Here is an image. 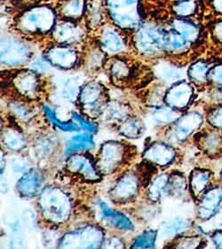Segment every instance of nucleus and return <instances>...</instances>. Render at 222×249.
I'll return each mask as SVG.
<instances>
[{
    "label": "nucleus",
    "instance_id": "1",
    "mask_svg": "<svg viewBox=\"0 0 222 249\" xmlns=\"http://www.w3.org/2000/svg\"><path fill=\"white\" fill-rule=\"evenodd\" d=\"M41 207L46 217L53 221H64L70 212V201L68 197L59 190L46 192L40 200Z\"/></svg>",
    "mask_w": 222,
    "mask_h": 249
},
{
    "label": "nucleus",
    "instance_id": "2",
    "mask_svg": "<svg viewBox=\"0 0 222 249\" xmlns=\"http://www.w3.org/2000/svg\"><path fill=\"white\" fill-rule=\"evenodd\" d=\"M138 0H108L113 20L122 28H133L139 23Z\"/></svg>",
    "mask_w": 222,
    "mask_h": 249
},
{
    "label": "nucleus",
    "instance_id": "3",
    "mask_svg": "<svg viewBox=\"0 0 222 249\" xmlns=\"http://www.w3.org/2000/svg\"><path fill=\"white\" fill-rule=\"evenodd\" d=\"M55 22V15L47 7H37L30 11L24 17L23 24L26 29L32 31L46 32L50 30Z\"/></svg>",
    "mask_w": 222,
    "mask_h": 249
},
{
    "label": "nucleus",
    "instance_id": "4",
    "mask_svg": "<svg viewBox=\"0 0 222 249\" xmlns=\"http://www.w3.org/2000/svg\"><path fill=\"white\" fill-rule=\"evenodd\" d=\"M26 46L14 38H5L1 44V61L6 65H17L29 57Z\"/></svg>",
    "mask_w": 222,
    "mask_h": 249
},
{
    "label": "nucleus",
    "instance_id": "5",
    "mask_svg": "<svg viewBox=\"0 0 222 249\" xmlns=\"http://www.w3.org/2000/svg\"><path fill=\"white\" fill-rule=\"evenodd\" d=\"M102 234L99 230L95 228H86L80 230L74 233L66 235L63 239L62 247L70 248H82V240H86L89 249L95 248L101 244Z\"/></svg>",
    "mask_w": 222,
    "mask_h": 249
},
{
    "label": "nucleus",
    "instance_id": "6",
    "mask_svg": "<svg viewBox=\"0 0 222 249\" xmlns=\"http://www.w3.org/2000/svg\"><path fill=\"white\" fill-rule=\"evenodd\" d=\"M165 35L153 27H144L138 34L139 47L147 53H154L165 47Z\"/></svg>",
    "mask_w": 222,
    "mask_h": 249
},
{
    "label": "nucleus",
    "instance_id": "7",
    "mask_svg": "<svg viewBox=\"0 0 222 249\" xmlns=\"http://www.w3.org/2000/svg\"><path fill=\"white\" fill-rule=\"evenodd\" d=\"M193 90L190 85L185 82H180L173 85L167 92V104L178 109L185 108L191 100Z\"/></svg>",
    "mask_w": 222,
    "mask_h": 249
},
{
    "label": "nucleus",
    "instance_id": "8",
    "mask_svg": "<svg viewBox=\"0 0 222 249\" xmlns=\"http://www.w3.org/2000/svg\"><path fill=\"white\" fill-rule=\"evenodd\" d=\"M222 201V193L218 188L210 190L203 197L198 214L201 219L208 220L216 214Z\"/></svg>",
    "mask_w": 222,
    "mask_h": 249
},
{
    "label": "nucleus",
    "instance_id": "9",
    "mask_svg": "<svg viewBox=\"0 0 222 249\" xmlns=\"http://www.w3.org/2000/svg\"><path fill=\"white\" fill-rule=\"evenodd\" d=\"M41 184L42 178L40 174L36 170H31L19 180L17 184V189L20 195L25 197H32L38 193Z\"/></svg>",
    "mask_w": 222,
    "mask_h": 249
},
{
    "label": "nucleus",
    "instance_id": "10",
    "mask_svg": "<svg viewBox=\"0 0 222 249\" xmlns=\"http://www.w3.org/2000/svg\"><path fill=\"white\" fill-rule=\"evenodd\" d=\"M123 148L116 143H108L102 146L101 164L107 170H112L121 161Z\"/></svg>",
    "mask_w": 222,
    "mask_h": 249
},
{
    "label": "nucleus",
    "instance_id": "11",
    "mask_svg": "<svg viewBox=\"0 0 222 249\" xmlns=\"http://www.w3.org/2000/svg\"><path fill=\"white\" fill-rule=\"evenodd\" d=\"M202 123V116L197 113H191L185 115L177 124L175 137L179 140H185L187 136H189L193 131L200 127Z\"/></svg>",
    "mask_w": 222,
    "mask_h": 249
},
{
    "label": "nucleus",
    "instance_id": "12",
    "mask_svg": "<svg viewBox=\"0 0 222 249\" xmlns=\"http://www.w3.org/2000/svg\"><path fill=\"white\" fill-rule=\"evenodd\" d=\"M68 167L70 170L83 176L85 178L90 181H94L99 178L90 160L84 156L76 155L71 157L68 162Z\"/></svg>",
    "mask_w": 222,
    "mask_h": 249
},
{
    "label": "nucleus",
    "instance_id": "13",
    "mask_svg": "<svg viewBox=\"0 0 222 249\" xmlns=\"http://www.w3.org/2000/svg\"><path fill=\"white\" fill-rule=\"evenodd\" d=\"M175 152L165 144H155L147 150L145 157L157 164L166 165L174 158Z\"/></svg>",
    "mask_w": 222,
    "mask_h": 249
},
{
    "label": "nucleus",
    "instance_id": "14",
    "mask_svg": "<svg viewBox=\"0 0 222 249\" xmlns=\"http://www.w3.org/2000/svg\"><path fill=\"white\" fill-rule=\"evenodd\" d=\"M48 60L54 65L69 69L75 64L76 54L75 51L68 48H55L48 53Z\"/></svg>",
    "mask_w": 222,
    "mask_h": 249
},
{
    "label": "nucleus",
    "instance_id": "15",
    "mask_svg": "<svg viewBox=\"0 0 222 249\" xmlns=\"http://www.w3.org/2000/svg\"><path fill=\"white\" fill-rule=\"evenodd\" d=\"M100 207L104 218L114 227L120 230H126V231L133 228V225L131 224V221L128 219L125 214L111 210L104 202H100Z\"/></svg>",
    "mask_w": 222,
    "mask_h": 249
},
{
    "label": "nucleus",
    "instance_id": "16",
    "mask_svg": "<svg viewBox=\"0 0 222 249\" xmlns=\"http://www.w3.org/2000/svg\"><path fill=\"white\" fill-rule=\"evenodd\" d=\"M174 30L183 36L188 42H194L199 37L200 31L197 26L189 20L177 19L172 21Z\"/></svg>",
    "mask_w": 222,
    "mask_h": 249
},
{
    "label": "nucleus",
    "instance_id": "17",
    "mask_svg": "<svg viewBox=\"0 0 222 249\" xmlns=\"http://www.w3.org/2000/svg\"><path fill=\"white\" fill-rule=\"evenodd\" d=\"M138 183L133 177H126L117 184L114 191L116 199H127L136 194Z\"/></svg>",
    "mask_w": 222,
    "mask_h": 249
},
{
    "label": "nucleus",
    "instance_id": "18",
    "mask_svg": "<svg viewBox=\"0 0 222 249\" xmlns=\"http://www.w3.org/2000/svg\"><path fill=\"white\" fill-rule=\"evenodd\" d=\"M211 174L206 170H195L191 175L190 178V186H191L192 193L195 197H198L202 195L204 190L210 182Z\"/></svg>",
    "mask_w": 222,
    "mask_h": 249
},
{
    "label": "nucleus",
    "instance_id": "19",
    "mask_svg": "<svg viewBox=\"0 0 222 249\" xmlns=\"http://www.w3.org/2000/svg\"><path fill=\"white\" fill-rule=\"evenodd\" d=\"M16 85L20 92L25 95L34 94L37 90V80L31 72H24L18 75Z\"/></svg>",
    "mask_w": 222,
    "mask_h": 249
},
{
    "label": "nucleus",
    "instance_id": "20",
    "mask_svg": "<svg viewBox=\"0 0 222 249\" xmlns=\"http://www.w3.org/2000/svg\"><path fill=\"white\" fill-rule=\"evenodd\" d=\"M101 86L97 84H90L83 88L81 92V102L87 107H94L101 97Z\"/></svg>",
    "mask_w": 222,
    "mask_h": 249
},
{
    "label": "nucleus",
    "instance_id": "21",
    "mask_svg": "<svg viewBox=\"0 0 222 249\" xmlns=\"http://www.w3.org/2000/svg\"><path fill=\"white\" fill-rule=\"evenodd\" d=\"M94 146L92 137L89 134H80L74 137L67 145V153L80 150L91 149Z\"/></svg>",
    "mask_w": 222,
    "mask_h": 249
},
{
    "label": "nucleus",
    "instance_id": "22",
    "mask_svg": "<svg viewBox=\"0 0 222 249\" xmlns=\"http://www.w3.org/2000/svg\"><path fill=\"white\" fill-rule=\"evenodd\" d=\"M56 36L61 42H72L78 38L79 30L73 24L63 23L57 27Z\"/></svg>",
    "mask_w": 222,
    "mask_h": 249
},
{
    "label": "nucleus",
    "instance_id": "23",
    "mask_svg": "<svg viewBox=\"0 0 222 249\" xmlns=\"http://www.w3.org/2000/svg\"><path fill=\"white\" fill-rule=\"evenodd\" d=\"M187 41L176 30L171 31L165 35V47L170 50H183L187 47Z\"/></svg>",
    "mask_w": 222,
    "mask_h": 249
},
{
    "label": "nucleus",
    "instance_id": "24",
    "mask_svg": "<svg viewBox=\"0 0 222 249\" xmlns=\"http://www.w3.org/2000/svg\"><path fill=\"white\" fill-rule=\"evenodd\" d=\"M209 66L203 61H198L193 64L188 70V75L197 83H204L208 79Z\"/></svg>",
    "mask_w": 222,
    "mask_h": 249
},
{
    "label": "nucleus",
    "instance_id": "25",
    "mask_svg": "<svg viewBox=\"0 0 222 249\" xmlns=\"http://www.w3.org/2000/svg\"><path fill=\"white\" fill-rule=\"evenodd\" d=\"M102 44L105 49L111 53H116L122 49L123 42L120 36L116 34L113 30H109L103 36Z\"/></svg>",
    "mask_w": 222,
    "mask_h": 249
},
{
    "label": "nucleus",
    "instance_id": "26",
    "mask_svg": "<svg viewBox=\"0 0 222 249\" xmlns=\"http://www.w3.org/2000/svg\"><path fill=\"white\" fill-rule=\"evenodd\" d=\"M197 9V2L196 0H184L180 1L173 6V11L177 15L181 17H187L193 15Z\"/></svg>",
    "mask_w": 222,
    "mask_h": 249
},
{
    "label": "nucleus",
    "instance_id": "27",
    "mask_svg": "<svg viewBox=\"0 0 222 249\" xmlns=\"http://www.w3.org/2000/svg\"><path fill=\"white\" fill-rule=\"evenodd\" d=\"M157 233L154 231H146L145 233H143L142 236H140L138 239L135 240L134 244L131 247L133 249H149L153 248L155 245V240H156Z\"/></svg>",
    "mask_w": 222,
    "mask_h": 249
},
{
    "label": "nucleus",
    "instance_id": "28",
    "mask_svg": "<svg viewBox=\"0 0 222 249\" xmlns=\"http://www.w3.org/2000/svg\"><path fill=\"white\" fill-rule=\"evenodd\" d=\"M44 110H45V113H46L47 118L50 120L51 122L56 126H57L59 129L65 130V131H76V130H78V127L75 124H73V123L68 124V123L61 122L60 120L56 117V114L48 107L45 106Z\"/></svg>",
    "mask_w": 222,
    "mask_h": 249
},
{
    "label": "nucleus",
    "instance_id": "29",
    "mask_svg": "<svg viewBox=\"0 0 222 249\" xmlns=\"http://www.w3.org/2000/svg\"><path fill=\"white\" fill-rule=\"evenodd\" d=\"M188 226L189 224L186 220H174L165 227V233H166L167 236L179 234L181 232H183L184 231H186L188 228Z\"/></svg>",
    "mask_w": 222,
    "mask_h": 249
},
{
    "label": "nucleus",
    "instance_id": "30",
    "mask_svg": "<svg viewBox=\"0 0 222 249\" xmlns=\"http://www.w3.org/2000/svg\"><path fill=\"white\" fill-rule=\"evenodd\" d=\"M4 141L5 144L11 149L20 150L25 146V140L22 139L20 135L13 131H9L5 135Z\"/></svg>",
    "mask_w": 222,
    "mask_h": 249
},
{
    "label": "nucleus",
    "instance_id": "31",
    "mask_svg": "<svg viewBox=\"0 0 222 249\" xmlns=\"http://www.w3.org/2000/svg\"><path fill=\"white\" fill-rule=\"evenodd\" d=\"M166 183L167 177L166 175H162L160 177H158L157 179L153 182L148 191V195L152 200H157L159 199L162 191L165 188Z\"/></svg>",
    "mask_w": 222,
    "mask_h": 249
},
{
    "label": "nucleus",
    "instance_id": "32",
    "mask_svg": "<svg viewBox=\"0 0 222 249\" xmlns=\"http://www.w3.org/2000/svg\"><path fill=\"white\" fill-rule=\"evenodd\" d=\"M83 0H70L63 7L64 14L69 17H78L83 12Z\"/></svg>",
    "mask_w": 222,
    "mask_h": 249
},
{
    "label": "nucleus",
    "instance_id": "33",
    "mask_svg": "<svg viewBox=\"0 0 222 249\" xmlns=\"http://www.w3.org/2000/svg\"><path fill=\"white\" fill-rule=\"evenodd\" d=\"M121 132L125 136L129 138H136L141 132L140 124L136 121H127L124 124L122 125Z\"/></svg>",
    "mask_w": 222,
    "mask_h": 249
},
{
    "label": "nucleus",
    "instance_id": "34",
    "mask_svg": "<svg viewBox=\"0 0 222 249\" xmlns=\"http://www.w3.org/2000/svg\"><path fill=\"white\" fill-rule=\"evenodd\" d=\"M208 79L216 85L219 90H222V64L214 66L209 70Z\"/></svg>",
    "mask_w": 222,
    "mask_h": 249
},
{
    "label": "nucleus",
    "instance_id": "35",
    "mask_svg": "<svg viewBox=\"0 0 222 249\" xmlns=\"http://www.w3.org/2000/svg\"><path fill=\"white\" fill-rule=\"evenodd\" d=\"M155 117H156V119L158 120V122L171 123L178 118V115L171 109L161 108V109L157 110V112L155 113Z\"/></svg>",
    "mask_w": 222,
    "mask_h": 249
},
{
    "label": "nucleus",
    "instance_id": "36",
    "mask_svg": "<svg viewBox=\"0 0 222 249\" xmlns=\"http://www.w3.org/2000/svg\"><path fill=\"white\" fill-rule=\"evenodd\" d=\"M209 122L214 127L222 130V107H219L209 116Z\"/></svg>",
    "mask_w": 222,
    "mask_h": 249
},
{
    "label": "nucleus",
    "instance_id": "37",
    "mask_svg": "<svg viewBox=\"0 0 222 249\" xmlns=\"http://www.w3.org/2000/svg\"><path fill=\"white\" fill-rule=\"evenodd\" d=\"M204 143L206 145V148L208 150L217 149L219 145L221 144V138L218 136V134H212L208 136L206 140H204Z\"/></svg>",
    "mask_w": 222,
    "mask_h": 249
},
{
    "label": "nucleus",
    "instance_id": "38",
    "mask_svg": "<svg viewBox=\"0 0 222 249\" xmlns=\"http://www.w3.org/2000/svg\"><path fill=\"white\" fill-rule=\"evenodd\" d=\"M73 118L76 120V122L82 126V128H83L84 130H88V131H90V132H95L96 130H97L95 125L92 124L91 123H88V122H86V121H85L84 119H82L80 116L77 115V114L74 113V114H73Z\"/></svg>",
    "mask_w": 222,
    "mask_h": 249
},
{
    "label": "nucleus",
    "instance_id": "39",
    "mask_svg": "<svg viewBox=\"0 0 222 249\" xmlns=\"http://www.w3.org/2000/svg\"><path fill=\"white\" fill-rule=\"evenodd\" d=\"M127 66L124 65V63H116L113 69H112V72L113 74L116 75V77H121V76H126L127 74Z\"/></svg>",
    "mask_w": 222,
    "mask_h": 249
},
{
    "label": "nucleus",
    "instance_id": "40",
    "mask_svg": "<svg viewBox=\"0 0 222 249\" xmlns=\"http://www.w3.org/2000/svg\"><path fill=\"white\" fill-rule=\"evenodd\" d=\"M212 32L217 40L222 43V20H219L214 24L212 28Z\"/></svg>",
    "mask_w": 222,
    "mask_h": 249
},
{
    "label": "nucleus",
    "instance_id": "41",
    "mask_svg": "<svg viewBox=\"0 0 222 249\" xmlns=\"http://www.w3.org/2000/svg\"><path fill=\"white\" fill-rule=\"evenodd\" d=\"M212 242L218 249H222V230L216 231L212 237Z\"/></svg>",
    "mask_w": 222,
    "mask_h": 249
},
{
    "label": "nucleus",
    "instance_id": "42",
    "mask_svg": "<svg viewBox=\"0 0 222 249\" xmlns=\"http://www.w3.org/2000/svg\"><path fill=\"white\" fill-rule=\"evenodd\" d=\"M212 5L218 14L222 15V0H212Z\"/></svg>",
    "mask_w": 222,
    "mask_h": 249
},
{
    "label": "nucleus",
    "instance_id": "43",
    "mask_svg": "<svg viewBox=\"0 0 222 249\" xmlns=\"http://www.w3.org/2000/svg\"><path fill=\"white\" fill-rule=\"evenodd\" d=\"M33 68H34V69L37 70H47V66L46 65V63H44V62H41V61H38V62H36V63H34Z\"/></svg>",
    "mask_w": 222,
    "mask_h": 249
},
{
    "label": "nucleus",
    "instance_id": "44",
    "mask_svg": "<svg viewBox=\"0 0 222 249\" xmlns=\"http://www.w3.org/2000/svg\"><path fill=\"white\" fill-rule=\"evenodd\" d=\"M179 1H184V0H179Z\"/></svg>",
    "mask_w": 222,
    "mask_h": 249
},
{
    "label": "nucleus",
    "instance_id": "45",
    "mask_svg": "<svg viewBox=\"0 0 222 249\" xmlns=\"http://www.w3.org/2000/svg\"></svg>",
    "mask_w": 222,
    "mask_h": 249
}]
</instances>
